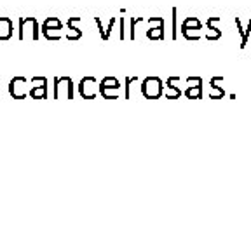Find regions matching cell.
<instances>
[{
    "label": "cell",
    "mask_w": 251,
    "mask_h": 235,
    "mask_svg": "<svg viewBox=\"0 0 251 235\" xmlns=\"http://www.w3.org/2000/svg\"><path fill=\"white\" fill-rule=\"evenodd\" d=\"M20 40H25L26 37H30L31 40H39L40 39V26L39 21L33 18V16H28V18H20Z\"/></svg>",
    "instance_id": "obj_1"
},
{
    "label": "cell",
    "mask_w": 251,
    "mask_h": 235,
    "mask_svg": "<svg viewBox=\"0 0 251 235\" xmlns=\"http://www.w3.org/2000/svg\"><path fill=\"white\" fill-rule=\"evenodd\" d=\"M141 94L147 99H159L164 94V82L159 77H147L141 82Z\"/></svg>",
    "instance_id": "obj_2"
},
{
    "label": "cell",
    "mask_w": 251,
    "mask_h": 235,
    "mask_svg": "<svg viewBox=\"0 0 251 235\" xmlns=\"http://www.w3.org/2000/svg\"><path fill=\"white\" fill-rule=\"evenodd\" d=\"M74 99V82L70 77L54 78V99Z\"/></svg>",
    "instance_id": "obj_3"
},
{
    "label": "cell",
    "mask_w": 251,
    "mask_h": 235,
    "mask_svg": "<svg viewBox=\"0 0 251 235\" xmlns=\"http://www.w3.org/2000/svg\"><path fill=\"white\" fill-rule=\"evenodd\" d=\"M59 30H63V23L54 18V16H49L46 18L42 23V35L46 37L47 40H59L61 39V33Z\"/></svg>",
    "instance_id": "obj_4"
},
{
    "label": "cell",
    "mask_w": 251,
    "mask_h": 235,
    "mask_svg": "<svg viewBox=\"0 0 251 235\" xmlns=\"http://www.w3.org/2000/svg\"><path fill=\"white\" fill-rule=\"evenodd\" d=\"M31 86H28V80L25 77H14L9 82V94L14 99H25L26 96H30Z\"/></svg>",
    "instance_id": "obj_5"
},
{
    "label": "cell",
    "mask_w": 251,
    "mask_h": 235,
    "mask_svg": "<svg viewBox=\"0 0 251 235\" xmlns=\"http://www.w3.org/2000/svg\"><path fill=\"white\" fill-rule=\"evenodd\" d=\"M78 94L82 96L84 99H94L100 93V84L94 77H84L80 82H78Z\"/></svg>",
    "instance_id": "obj_6"
},
{
    "label": "cell",
    "mask_w": 251,
    "mask_h": 235,
    "mask_svg": "<svg viewBox=\"0 0 251 235\" xmlns=\"http://www.w3.org/2000/svg\"><path fill=\"white\" fill-rule=\"evenodd\" d=\"M119 89H121V82H119L115 77H105L101 82H100V94H101L105 99H117Z\"/></svg>",
    "instance_id": "obj_7"
},
{
    "label": "cell",
    "mask_w": 251,
    "mask_h": 235,
    "mask_svg": "<svg viewBox=\"0 0 251 235\" xmlns=\"http://www.w3.org/2000/svg\"><path fill=\"white\" fill-rule=\"evenodd\" d=\"M187 89H185V96L188 99H202V78L201 77H188L187 78Z\"/></svg>",
    "instance_id": "obj_8"
},
{
    "label": "cell",
    "mask_w": 251,
    "mask_h": 235,
    "mask_svg": "<svg viewBox=\"0 0 251 235\" xmlns=\"http://www.w3.org/2000/svg\"><path fill=\"white\" fill-rule=\"evenodd\" d=\"M150 28L147 30V37L150 40H162L164 39V20L155 16V18H150L149 20Z\"/></svg>",
    "instance_id": "obj_9"
},
{
    "label": "cell",
    "mask_w": 251,
    "mask_h": 235,
    "mask_svg": "<svg viewBox=\"0 0 251 235\" xmlns=\"http://www.w3.org/2000/svg\"><path fill=\"white\" fill-rule=\"evenodd\" d=\"M180 80V77H169L168 78V82H166V93H164V96L168 99H178L181 96V89L180 87H176L175 84Z\"/></svg>",
    "instance_id": "obj_10"
},
{
    "label": "cell",
    "mask_w": 251,
    "mask_h": 235,
    "mask_svg": "<svg viewBox=\"0 0 251 235\" xmlns=\"http://www.w3.org/2000/svg\"><path fill=\"white\" fill-rule=\"evenodd\" d=\"M12 30H14V24H12L11 18H7V16H0V40L11 39Z\"/></svg>",
    "instance_id": "obj_11"
},
{
    "label": "cell",
    "mask_w": 251,
    "mask_h": 235,
    "mask_svg": "<svg viewBox=\"0 0 251 235\" xmlns=\"http://www.w3.org/2000/svg\"><path fill=\"white\" fill-rule=\"evenodd\" d=\"M78 21H80V18H78V16H72L70 20H68V33H67L68 40H78L80 37H82V31H80V28L75 26Z\"/></svg>",
    "instance_id": "obj_12"
},
{
    "label": "cell",
    "mask_w": 251,
    "mask_h": 235,
    "mask_svg": "<svg viewBox=\"0 0 251 235\" xmlns=\"http://www.w3.org/2000/svg\"><path fill=\"white\" fill-rule=\"evenodd\" d=\"M190 30H202V24H201V21L197 20V18H192V16H190V18H185L183 20V23H181V35H187L188 31Z\"/></svg>",
    "instance_id": "obj_13"
},
{
    "label": "cell",
    "mask_w": 251,
    "mask_h": 235,
    "mask_svg": "<svg viewBox=\"0 0 251 235\" xmlns=\"http://www.w3.org/2000/svg\"><path fill=\"white\" fill-rule=\"evenodd\" d=\"M215 21H220L218 16H213V18H209L208 20V33H206V39L208 40H218L220 37H222V31L218 30V28H215L213 24H215Z\"/></svg>",
    "instance_id": "obj_14"
},
{
    "label": "cell",
    "mask_w": 251,
    "mask_h": 235,
    "mask_svg": "<svg viewBox=\"0 0 251 235\" xmlns=\"http://www.w3.org/2000/svg\"><path fill=\"white\" fill-rule=\"evenodd\" d=\"M30 98H33V99H47V87H44V86H31Z\"/></svg>",
    "instance_id": "obj_15"
},
{
    "label": "cell",
    "mask_w": 251,
    "mask_h": 235,
    "mask_svg": "<svg viewBox=\"0 0 251 235\" xmlns=\"http://www.w3.org/2000/svg\"><path fill=\"white\" fill-rule=\"evenodd\" d=\"M220 78H222V77H215L211 80V89L215 91V93L211 94V99H220V98H224V96H225V91L222 89L220 86H216V82H218Z\"/></svg>",
    "instance_id": "obj_16"
},
{
    "label": "cell",
    "mask_w": 251,
    "mask_h": 235,
    "mask_svg": "<svg viewBox=\"0 0 251 235\" xmlns=\"http://www.w3.org/2000/svg\"><path fill=\"white\" fill-rule=\"evenodd\" d=\"M138 23H143V18H133L131 20V33H129V37H131V40H134L136 39V24Z\"/></svg>",
    "instance_id": "obj_17"
},
{
    "label": "cell",
    "mask_w": 251,
    "mask_h": 235,
    "mask_svg": "<svg viewBox=\"0 0 251 235\" xmlns=\"http://www.w3.org/2000/svg\"><path fill=\"white\" fill-rule=\"evenodd\" d=\"M138 82V77H127L126 78V99L131 98V84Z\"/></svg>",
    "instance_id": "obj_18"
},
{
    "label": "cell",
    "mask_w": 251,
    "mask_h": 235,
    "mask_svg": "<svg viewBox=\"0 0 251 235\" xmlns=\"http://www.w3.org/2000/svg\"><path fill=\"white\" fill-rule=\"evenodd\" d=\"M235 24H237V30H239L241 35H243V40H241V47L244 49V47H246V44H248V33L243 30V26H241V21L237 20V18H235Z\"/></svg>",
    "instance_id": "obj_19"
},
{
    "label": "cell",
    "mask_w": 251,
    "mask_h": 235,
    "mask_svg": "<svg viewBox=\"0 0 251 235\" xmlns=\"http://www.w3.org/2000/svg\"><path fill=\"white\" fill-rule=\"evenodd\" d=\"M94 21H96V24H98V31H100V35H101L103 40H108V35H106V30H103V24H101V20H100L98 16L94 18Z\"/></svg>",
    "instance_id": "obj_20"
},
{
    "label": "cell",
    "mask_w": 251,
    "mask_h": 235,
    "mask_svg": "<svg viewBox=\"0 0 251 235\" xmlns=\"http://www.w3.org/2000/svg\"><path fill=\"white\" fill-rule=\"evenodd\" d=\"M178 37V30H176V9H173V39Z\"/></svg>",
    "instance_id": "obj_21"
},
{
    "label": "cell",
    "mask_w": 251,
    "mask_h": 235,
    "mask_svg": "<svg viewBox=\"0 0 251 235\" xmlns=\"http://www.w3.org/2000/svg\"><path fill=\"white\" fill-rule=\"evenodd\" d=\"M119 39H121V40L126 39V33H124V18L121 20V33H119Z\"/></svg>",
    "instance_id": "obj_22"
}]
</instances>
